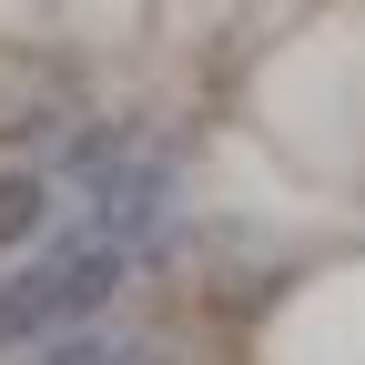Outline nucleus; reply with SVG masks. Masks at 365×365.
<instances>
[{
  "mask_svg": "<svg viewBox=\"0 0 365 365\" xmlns=\"http://www.w3.org/2000/svg\"><path fill=\"white\" fill-rule=\"evenodd\" d=\"M355 193H365V153H355Z\"/></svg>",
  "mask_w": 365,
  "mask_h": 365,
  "instance_id": "39448f33",
  "label": "nucleus"
},
{
  "mask_svg": "<svg viewBox=\"0 0 365 365\" xmlns=\"http://www.w3.org/2000/svg\"><path fill=\"white\" fill-rule=\"evenodd\" d=\"M31 31H51V0H0V41H31Z\"/></svg>",
  "mask_w": 365,
  "mask_h": 365,
  "instance_id": "20e7f679",
  "label": "nucleus"
},
{
  "mask_svg": "<svg viewBox=\"0 0 365 365\" xmlns=\"http://www.w3.org/2000/svg\"><path fill=\"white\" fill-rule=\"evenodd\" d=\"M51 31L81 51H132L153 41V0H51Z\"/></svg>",
  "mask_w": 365,
  "mask_h": 365,
  "instance_id": "7ed1b4c3",
  "label": "nucleus"
},
{
  "mask_svg": "<svg viewBox=\"0 0 365 365\" xmlns=\"http://www.w3.org/2000/svg\"><path fill=\"white\" fill-rule=\"evenodd\" d=\"M244 132L314 193H345L365 153V0H325L244 71Z\"/></svg>",
  "mask_w": 365,
  "mask_h": 365,
  "instance_id": "f257e3e1",
  "label": "nucleus"
},
{
  "mask_svg": "<svg viewBox=\"0 0 365 365\" xmlns=\"http://www.w3.org/2000/svg\"><path fill=\"white\" fill-rule=\"evenodd\" d=\"M254 365H365V264H325L264 314Z\"/></svg>",
  "mask_w": 365,
  "mask_h": 365,
  "instance_id": "f03ea898",
  "label": "nucleus"
}]
</instances>
